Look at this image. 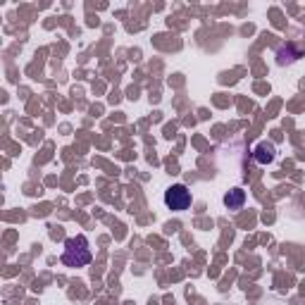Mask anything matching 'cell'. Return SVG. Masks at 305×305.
<instances>
[{
  "mask_svg": "<svg viewBox=\"0 0 305 305\" xmlns=\"http://www.w3.org/2000/svg\"><path fill=\"white\" fill-rule=\"evenodd\" d=\"M91 262V248L86 236H72L64 241L62 265L64 267H86Z\"/></svg>",
  "mask_w": 305,
  "mask_h": 305,
  "instance_id": "cell-1",
  "label": "cell"
},
{
  "mask_svg": "<svg viewBox=\"0 0 305 305\" xmlns=\"http://www.w3.org/2000/svg\"><path fill=\"white\" fill-rule=\"evenodd\" d=\"M274 157V148L272 146H260V150H258V160L260 162H269Z\"/></svg>",
  "mask_w": 305,
  "mask_h": 305,
  "instance_id": "cell-4",
  "label": "cell"
},
{
  "mask_svg": "<svg viewBox=\"0 0 305 305\" xmlns=\"http://www.w3.org/2000/svg\"><path fill=\"white\" fill-rule=\"evenodd\" d=\"M243 203H246V191L243 188H231L224 196V205H227L229 210H239Z\"/></svg>",
  "mask_w": 305,
  "mask_h": 305,
  "instance_id": "cell-3",
  "label": "cell"
},
{
  "mask_svg": "<svg viewBox=\"0 0 305 305\" xmlns=\"http://www.w3.org/2000/svg\"><path fill=\"white\" fill-rule=\"evenodd\" d=\"M164 205L174 212L186 210L188 205H191V191L184 184H174V186H170L164 191Z\"/></svg>",
  "mask_w": 305,
  "mask_h": 305,
  "instance_id": "cell-2",
  "label": "cell"
}]
</instances>
